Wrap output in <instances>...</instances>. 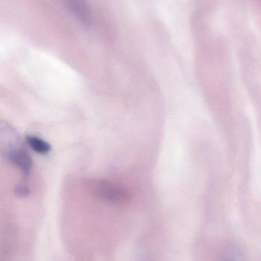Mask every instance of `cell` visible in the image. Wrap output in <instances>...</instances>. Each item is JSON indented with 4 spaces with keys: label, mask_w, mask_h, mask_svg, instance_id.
Wrapping results in <instances>:
<instances>
[{
    "label": "cell",
    "mask_w": 261,
    "mask_h": 261,
    "mask_svg": "<svg viewBox=\"0 0 261 261\" xmlns=\"http://www.w3.org/2000/svg\"><path fill=\"white\" fill-rule=\"evenodd\" d=\"M18 132L7 122L0 121V153L8 161L25 150Z\"/></svg>",
    "instance_id": "cell-1"
},
{
    "label": "cell",
    "mask_w": 261,
    "mask_h": 261,
    "mask_svg": "<svg viewBox=\"0 0 261 261\" xmlns=\"http://www.w3.org/2000/svg\"><path fill=\"white\" fill-rule=\"evenodd\" d=\"M65 4L74 16L76 17L83 24H90L92 20L91 10L87 0H65Z\"/></svg>",
    "instance_id": "cell-3"
},
{
    "label": "cell",
    "mask_w": 261,
    "mask_h": 261,
    "mask_svg": "<svg viewBox=\"0 0 261 261\" xmlns=\"http://www.w3.org/2000/svg\"><path fill=\"white\" fill-rule=\"evenodd\" d=\"M93 193L101 200L111 204L127 202L130 198V193L124 187L110 181H93L91 185Z\"/></svg>",
    "instance_id": "cell-2"
},
{
    "label": "cell",
    "mask_w": 261,
    "mask_h": 261,
    "mask_svg": "<svg viewBox=\"0 0 261 261\" xmlns=\"http://www.w3.org/2000/svg\"><path fill=\"white\" fill-rule=\"evenodd\" d=\"M26 142L34 151L39 154H47L51 150L50 144L38 137L28 135L26 137Z\"/></svg>",
    "instance_id": "cell-4"
},
{
    "label": "cell",
    "mask_w": 261,
    "mask_h": 261,
    "mask_svg": "<svg viewBox=\"0 0 261 261\" xmlns=\"http://www.w3.org/2000/svg\"><path fill=\"white\" fill-rule=\"evenodd\" d=\"M29 193V189L26 182H21L17 186L15 189V194L19 197L27 196Z\"/></svg>",
    "instance_id": "cell-5"
}]
</instances>
